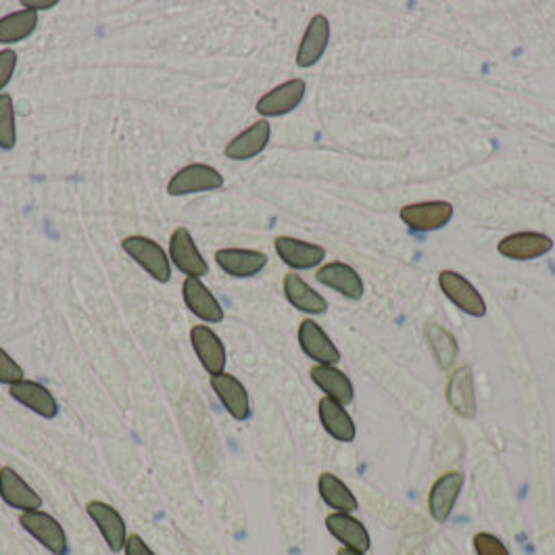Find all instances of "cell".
Listing matches in <instances>:
<instances>
[{"label":"cell","instance_id":"1f68e13d","mask_svg":"<svg viewBox=\"0 0 555 555\" xmlns=\"http://www.w3.org/2000/svg\"><path fill=\"white\" fill-rule=\"evenodd\" d=\"M23 378H26L23 376V368L3 347H0V384L13 386L15 382H19Z\"/></svg>","mask_w":555,"mask_h":555},{"label":"cell","instance_id":"9c48e42d","mask_svg":"<svg viewBox=\"0 0 555 555\" xmlns=\"http://www.w3.org/2000/svg\"><path fill=\"white\" fill-rule=\"evenodd\" d=\"M299 345L303 353L316 361V366H336L341 361V351L332 343L326 330L313 320H303L299 326Z\"/></svg>","mask_w":555,"mask_h":555},{"label":"cell","instance_id":"9a60e30c","mask_svg":"<svg viewBox=\"0 0 555 555\" xmlns=\"http://www.w3.org/2000/svg\"><path fill=\"white\" fill-rule=\"evenodd\" d=\"M553 249V240L541 232H516L499 240L497 251L512 261H530Z\"/></svg>","mask_w":555,"mask_h":555},{"label":"cell","instance_id":"e575fe53","mask_svg":"<svg viewBox=\"0 0 555 555\" xmlns=\"http://www.w3.org/2000/svg\"><path fill=\"white\" fill-rule=\"evenodd\" d=\"M59 5V0H21V7L32 13H40V11H51Z\"/></svg>","mask_w":555,"mask_h":555},{"label":"cell","instance_id":"4316f807","mask_svg":"<svg viewBox=\"0 0 555 555\" xmlns=\"http://www.w3.org/2000/svg\"><path fill=\"white\" fill-rule=\"evenodd\" d=\"M318 491L322 501L336 514H353L359 508L355 493L336 474H330V472L320 474Z\"/></svg>","mask_w":555,"mask_h":555},{"label":"cell","instance_id":"7402d4cb","mask_svg":"<svg viewBox=\"0 0 555 555\" xmlns=\"http://www.w3.org/2000/svg\"><path fill=\"white\" fill-rule=\"evenodd\" d=\"M215 263L234 278L257 276L268 265V255L253 249H220L215 251Z\"/></svg>","mask_w":555,"mask_h":555},{"label":"cell","instance_id":"603a6c76","mask_svg":"<svg viewBox=\"0 0 555 555\" xmlns=\"http://www.w3.org/2000/svg\"><path fill=\"white\" fill-rule=\"evenodd\" d=\"M328 42H330V23L324 15H316L309 21L303 40L299 44L297 65L303 69L316 65L324 57Z\"/></svg>","mask_w":555,"mask_h":555},{"label":"cell","instance_id":"cb8c5ba5","mask_svg":"<svg viewBox=\"0 0 555 555\" xmlns=\"http://www.w3.org/2000/svg\"><path fill=\"white\" fill-rule=\"evenodd\" d=\"M318 414H320V422H322L324 430L330 434L332 439H336L339 443L355 441L357 428H355L353 418L345 409V405H341L339 401H334L330 397H324L318 403Z\"/></svg>","mask_w":555,"mask_h":555},{"label":"cell","instance_id":"e0dca14e","mask_svg":"<svg viewBox=\"0 0 555 555\" xmlns=\"http://www.w3.org/2000/svg\"><path fill=\"white\" fill-rule=\"evenodd\" d=\"M272 136V126L268 119H259L253 126H249L245 132L234 136L224 149V155L232 161H249L265 151Z\"/></svg>","mask_w":555,"mask_h":555},{"label":"cell","instance_id":"ffe728a7","mask_svg":"<svg viewBox=\"0 0 555 555\" xmlns=\"http://www.w3.org/2000/svg\"><path fill=\"white\" fill-rule=\"evenodd\" d=\"M445 397L449 407L457 416L472 420L476 416V395H474V376L468 366L457 368L447 382Z\"/></svg>","mask_w":555,"mask_h":555},{"label":"cell","instance_id":"83f0119b","mask_svg":"<svg viewBox=\"0 0 555 555\" xmlns=\"http://www.w3.org/2000/svg\"><path fill=\"white\" fill-rule=\"evenodd\" d=\"M424 336L434 355V361H437V366L441 370H451L455 366L457 355H460V347H457L455 336L439 324H426Z\"/></svg>","mask_w":555,"mask_h":555},{"label":"cell","instance_id":"836d02e7","mask_svg":"<svg viewBox=\"0 0 555 555\" xmlns=\"http://www.w3.org/2000/svg\"><path fill=\"white\" fill-rule=\"evenodd\" d=\"M124 555H157L147 541H144L140 535H130L124 547Z\"/></svg>","mask_w":555,"mask_h":555},{"label":"cell","instance_id":"2e32d148","mask_svg":"<svg viewBox=\"0 0 555 555\" xmlns=\"http://www.w3.org/2000/svg\"><path fill=\"white\" fill-rule=\"evenodd\" d=\"M182 297L190 313H195L205 324H220L224 320L222 303L215 299V295L201 280L186 278L182 284Z\"/></svg>","mask_w":555,"mask_h":555},{"label":"cell","instance_id":"7a4b0ae2","mask_svg":"<svg viewBox=\"0 0 555 555\" xmlns=\"http://www.w3.org/2000/svg\"><path fill=\"white\" fill-rule=\"evenodd\" d=\"M19 524L46 551H51L53 555H67L69 553L67 533H65V528L61 526V522L55 516L46 514L42 510L26 512V514L19 516Z\"/></svg>","mask_w":555,"mask_h":555},{"label":"cell","instance_id":"4fadbf2b","mask_svg":"<svg viewBox=\"0 0 555 555\" xmlns=\"http://www.w3.org/2000/svg\"><path fill=\"white\" fill-rule=\"evenodd\" d=\"M305 90H307V86L301 78L288 80V82L276 86L274 90H270L268 94H263L257 101L255 109L265 119L286 115L301 105V101L305 99Z\"/></svg>","mask_w":555,"mask_h":555},{"label":"cell","instance_id":"44dd1931","mask_svg":"<svg viewBox=\"0 0 555 555\" xmlns=\"http://www.w3.org/2000/svg\"><path fill=\"white\" fill-rule=\"evenodd\" d=\"M316 278L320 284L332 288V291L341 293L347 299L359 301L364 297V280H361V276L347 263H341V261L326 263L318 270Z\"/></svg>","mask_w":555,"mask_h":555},{"label":"cell","instance_id":"4dcf8cb0","mask_svg":"<svg viewBox=\"0 0 555 555\" xmlns=\"http://www.w3.org/2000/svg\"><path fill=\"white\" fill-rule=\"evenodd\" d=\"M472 545H474L476 555H510V549L505 547V543L491 533L474 535Z\"/></svg>","mask_w":555,"mask_h":555},{"label":"cell","instance_id":"5bb4252c","mask_svg":"<svg viewBox=\"0 0 555 555\" xmlns=\"http://www.w3.org/2000/svg\"><path fill=\"white\" fill-rule=\"evenodd\" d=\"M9 395L30 412H34L40 418L53 420L59 414V403L55 399V395L46 389L44 384L36 382V380H28L23 378L19 382H15L13 386H9Z\"/></svg>","mask_w":555,"mask_h":555},{"label":"cell","instance_id":"f1b7e54d","mask_svg":"<svg viewBox=\"0 0 555 555\" xmlns=\"http://www.w3.org/2000/svg\"><path fill=\"white\" fill-rule=\"evenodd\" d=\"M38 28V13L32 11H13L0 17V44H17L30 38Z\"/></svg>","mask_w":555,"mask_h":555},{"label":"cell","instance_id":"30bf717a","mask_svg":"<svg viewBox=\"0 0 555 555\" xmlns=\"http://www.w3.org/2000/svg\"><path fill=\"white\" fill-rule=\"evenodd\" d=\"M190 345L195 349L201 366L209 376H217L226 372V347L220 336H217L209 326L199 324L190 330Z\"/></svg>","mask_w":555,"mask_h":555},{"label":"cell","instance_id":"6da1fadb","mask_svg":"<svg viewBox=\"0 0 555 555\" xmlns=\"http://www.w3.org/2000/svg\"><path fill=\"white\" fill-rule=\"evenodd\" d=\"M122 249L153 280H157L161 284L170 282V278H172L170 253H165V249L157 243V240H153L149 236H128L122 240Z\"/></svg>","mask_w":555,"mask_h":555},{"label":"cell","instance_id":"f546056e","mask_svg":"<svg viewBox=\"0 0 555 555\" xmlns=\"http://www.w3.org/2000/svg\"><path fill=\"white\" fill-rule=\"evenodd\" d=\"M17 144V117L11 94H0V149L11 151Z\"/></svg>","mask_w":555,"mask_h":555},{"label":"cell","instance_id":"ac0fdd59","mask_svg":"<svg viewBox=\"0 0 555 555\" xmlns=\"http://www.w3.org/2000/svg\"><path fill=\"white\" fill-rule=\"evenodd\" d=\"M326 530L347 549L368 553L372 547L368 528L361 524L353 514H336V512L328 514Z\"/></svg>","mask_w":555,"mask_h":555},{"label":"cell","instance_id":"d590c367","mask_svg":"<svg viewBox=\"0 0 555 555\" xmlns=\"http://www.w3.org/2000/svg\"><path fill=\"white\" fill-rule=\"evenodd\" d=\"M336 555H368V553H361V551H353V549H347V547H341L339 551H336Z\"/></svg>","mask_w":555,"mask_h":555},{"label":"cell","instance_id":"8992f818","mask_svg":"<svg viewBox=\"0 0 555 555\" xmlns=\"http://www.w3.org/2000/svg\"><path fill=\"white\" fill-rule=\"evenodd\" d=\"M170 261L186 278H197L209 274V263L197 249L195 238H192L188 228H176L170 238Z\"/></svg>","mask_w":555,"mask_h":555},{"label":"cell","instance_id":"7c38bea8","mask_svg":"<svg viewBox=\"0 0 555 555\" xmlns=\"http://www.w3.org/2000/svg\"><path fill=\"white\" fill-rule=\"evenodd\" d=\"M0 497L9 505V508L26 514L42 510V497L23 480L21 474H17L13 468L5 466L0 468Z\"/></svg>","mask_w":555,"mask_h":555},{"label":"cell","instance_id":"d6986e66","mask_svg":"<svg viewBox=\"0 0 555 555\" xmlns=\"http://www.w3.org/2000/svg\"><path fill=\"white\" fill-rule=\"evenodd\" d=\"M274 249L278 257L293 270H311L320 265L326 257V249L320 245L305 243V240L291 238V236H278Z\"/></svg>","mask_w":555,"mask_h":555},{"label":"cell","instance_id":"d4e9b609","mask_svg":"<svg viewBox=\"0 0 555 555\" xmlns=\"http://www.w3.org/2000/svg\"><path fill=\"white\" fill-rule=\"evenodd\" d=\"M313 384L324 391L326 397L339 401L341 405H351L355 399V389L349 376L336 366H313L309 372Z\"/></svg>","mask_w":555,"mask_h":555},{"label":"cell","instance_id":"3957f363","mask_svg":"<svg viewBox=\"0 0 555 555\" xmlns=\"http://www.w3.org/2000/svg\"><path fill=\"white\" fill-rule=\"evenodd\" d=\"M224 186V176L207 163H190L182 167L174 178L167 182V195L170 197H186L195 192L220 190Z\"/></svg>","mask_w":555,"mask_h":555},{"label":"cell","instance_id":"5b68a950","mask_svg":"<svg viewBox=\"0 0 555 555\" xmlns=\"http://www.w3.org/2000/svg\"><path fill=\"white\" fill-rule=\"evenodd\" d=\"M439 286L445 293V297L455 305L460 307L464 313L472 318H482L487 316V303L482 299V295L476 291V286L468 282L462 274H457L453 270H445L439 274Z\"/></svg>","mask_w":555,"mask_h":555},{"label":"cell","instance_id":"ba28073f","mask_svg":"<svg viewBox=\"0 0 555 555\" xmlns=\"http://www.w3.org/2000/svg\"><path fill=\"white\" fill-rule=\"evenodd\" d=\"M403 224L414 232H434L445 228L453 217V205L447 201H428L405 205L401 209Z\"/></svg>","mask_w":555,"mask_h":555},{"label":"cell","instance_id":"52a82bcc","mask_svg":"<svg viewBox=\"0 0 555 555\" xmlns=\"http://www.w3.org/2000/svg\"><path fill=\"white\" fill-rule=\"evenodd\" d=\"M88 518L99 528V533L111 551H124L128 541V526L124 516L119 514L113 505L105 501H88L86 503Z\"/></svg>","mask_w":555,"mask_h":555},{"label":"cell","instance_id":"d6a6232c","mask_svg":"<svg viewBox=\"0 0 555 555\" xmlns=\"http://www.w3.org/2000/svg\"><path fill=\"white\" fill-rule=\"evenodd\" d=\"M15 69H17V53L11 51V48L0 51V94H3V90L13 80Z\"/></svg>","mask_w":555,"mask_h":555},{"label":"cell","instance_id":"277c9868","mask_svg":"<svg viewBox=\"0 0 555 555\" xmlns=\"http://www.w3.org/2000/svg\"><path fill=\"white\" fill-rule=\"evenodd\" d=\"M464 482L466 478L460 470H449L432 482L428 491V512L434 522L443 524L451 518L455 503L464 491Z\"/></svg>","mask_w":555,"mask_h":555},{"label":"cell","instance_id":"8fae6325","mask_svg":"<svg viewBox=\"0 0 555 555\" xmlns=\"http://www.w3.org/2000/svg\"><path fill=\"white\" fill-rule=\"evenodd\" d=\"M213 393L217 395V399L222 401L226 412L238 420V422H245L251 418V399L249 393L245 389V384L240 382L236 376L224 372V374H217L211 376L209 380Z\"/></svg>","mask_w":555,"mask_h":555},{"label":"cell","instance_id":"484cf974","mask_svg":"<svg viewBox=\"0 0 555 555\" xmlns=\"http://www.w3.org/2000/svg\"><path fill=\"white\" fill-rule=\"evenodd\" d=\"M284 286V295L293 307H297L299 311L311 313V316H320V313L328 311V301L313 291V288L297 274H286L282 280Z\"/></svg>","mask_w":555,"mask_h":555}]
</instances>
